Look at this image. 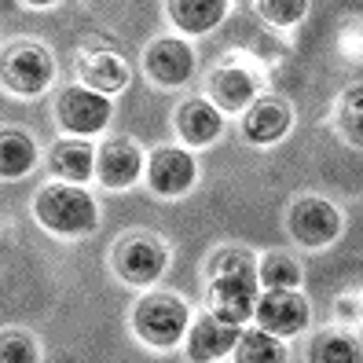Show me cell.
<instances>
[{
  "label": "cell",
  "mask_w": 363,
  "mask_h": 363,
  "mask_svg": "<svg viewBox=\"0 0 363 363\" xmlns=\"http://www.w3.org/2000/svg\"><path fill=\"white\" fill-rule=\"evenodd\" d=\"M209 312L228 323H246L257 305V257L242 246H224L209 257Z\"/></svg>",
  "instance_id": "cell-1"
},
{
  "label": "cell",
  "mask_w": 363,
  "mask_h": 363,
  "mask_svg": "<svg viewBox=\"0 0 363 363\" xmlns=\"http://www.w3.org/2000/svg\"><path fill=\"white\" fill-rule=\"evenodd\" d=\"M33 217L55 235H89L99 224L96 199L77 184H45L33 199Z\"/></svg>",
  "instance_id": "cell-2"
},
{
  "label": "cell",
  "mask_w": 363,
  "mask_h": 363,
  "mask_svg": "<svg viewBox=\"0 0 363 363\" xmlns=\"http://www.w3.org/2000/svg\"><path fill=\"white\" fill-rule=\"evenodd\" d=\"M187 323H191V308L177 294H147L133 308V330L151 349H173L187 334Z\"/></svg>",
  "instance_id": "cell-3"
},
{
  "label": "cell",
  "mask_w": 363,
  "mask_h": 363,
  "mask_svg": "<svg viewBox=\"0 0 363 363\" xmlns=\"http://www.w3.org/2000/svg\"><path fill=\"white\" fill-rule=\"evenodd\" d=\"M55 77L52 52L37 40H18L0 55V81L15 96H40Z\"/></svg>",
  "instance_id": "cell-4"
},
{
  "label": "cell",
  "mask_w": 363,
  "mask_h": 363,
  "mask_svg": "<svg viewBox=\"0 0 363 363\" xmlns=\"http://www.w3.org/2000/svg\"><path fill=\"white\" fill-rule=\"evenodd\" d=\"M111 264H114V272H118L129 286H155L162 275H165L169 253H165V246L155 239V235L129 231V235H125V239L114 246Z\"/></svg>",
  "instance_id": "cell-5"
},
{
  "label": "cell",
  "mask_w": 363,
  "mask_h": 363,
  "mask_svg": "<svg viewBox=\"0 0 363 363\" xmlns=\"http://www.w3.org/2000/svg\"><path fill=\"white\" fill-rule=\"evenodd\" d=\"M111 96H103L89 84H70V89L59 92V103H55V118L67 133L74 136H96L111 125Z\"/></svg>",
  "instance_id": "cell-6"
},
{
  "label": "cell",
  "mask_w": 363,
  "mask_h": 363,
  "mask_svg": "<svg viewBox=\"0 0 363 363\" xmlns=\"http://www.w3.org/2000/svg\"><path fill=\"white\" fill-rule=\"evenodd\" d=\"M286 228L290 235L301 246L308 250H323L330 246L337 235H341V213L334 202L319 199V195H305L290 206V217H286Z\"/></svg>",
  "instance_id": "cell-7"
},
{
  "label": "cell",
  "mask_w": 363,
  "mask_h": 363,
  "mask_svg": "<svg viewBox=\"0 0 363 363\" xmlns=\"http://www.w3.org/2000/svg\"><path fill=\"white\" fill-rule=\"evenodd\" d=\"M253 315H257L261 330L275 334V337H294L308 327V301L305 294H297V286H283V290H268L257 294V305H253Z\"/></svg>",
  "instance_id": "cell-8"
},
{
  "label": "cell",
  "mask_w": 363,
  "mask_h": 363,
  "mask_svg": "<svg viewBox=\"0 0 363 363\" xmlns=\"http://www.w3.org/2000/svg\"><path fill=\"white\" fill-rule=\"evenodd\" d=\"M143 70L155 84L162 89H177L191 77L195 70V52H191L187 40H177V37H158L151 48L143 52Z\"/></svg>",
  "instance_id": "cell-9"
},
{
  "label": "cell",
  "mask_w": 363,
  "mask_h": 363,
  "mask_svg": "<svg viewBox=\"0 0 363 363\" xmlns=\"http://www.w3.org/2000/svg\"><path fill=\"white\" fill-rule=\"evenodd\" d=\"M147 184L162 199H180L195 184V158L180 147H158L147 162Z\"/></svg>",
  "instance_id": "cell-10"
},
{
  "label": "cell",
  "mask_w": 363,
  "mask_h": 363,
  "mask_svg": "<svg viewBox=\"0 0 363 363\" xmlns=\"http://www.w3.org/2000/svg\"><path fill=\"white\" fill-rule=\"evenodd\" d=\"M290 125H294V111L283 99H275V96L253 99L242 111V136L250 143H261V147L279 143L290 133Z\"/></svg>",
  "instance_id": "cell-11"
},
{
  "label": "cell",
  "mask_w": 363,
  "mask_h": 363,
  "mask_svg": "<svg viewBox=\"0 0 363 363\" xmlns=\"http://www.w3.org/2000/svg\"><path fill=\"white\" fill-rule=\"evenodd\" d=\"M96 169H99V180L103 187L111 191H125L133 187L143 173V151L133 143V140H106L99 147V158H96Z\"/></svg>",
  "instance_id": "cell-12"
},
{
  "label": "cell",
  "mask_w": 363,
  "mask_h": 363,
  "mask_svg": "<svg viewBox=\"0 0 363 363\" xmlns=\"http://www.w3.org/2000/svg\"><path fill=\"white\" fill-rule=\"evenodd\" d=\"M209 99L217 111H246V106L257 99V74L239 67V62H228L209 74Z\"/></svg>",
  "instance_id": "cell-13"
},
{
  "label": "cell",
  "mask_w": 363,
  "mask_h": 363,
  "mask_svg": "<svg viewBox=\"0 0 363 363\" xmlns=\"http://www.w3.org/2000/svg\"><path fill=\"white\" fill-rule=\"evenodd\" d=\"M235 337H239V323H228V319L202 312L187 334V356L191 359H224L235 349Z\"/></svg>",
  "instance_id": "cell-14"
},
{
  "label": "cell",
  "mask_w": 363,
  "mask_h": 363,
  "mask_svg": "<svg viewBox=\"0 0 363 363\" xmlns=\"http://www.w3.org/2000/svg\"><path fill=\"white\" fill-rule=\"evenodd\" d=\"M77 77L81 84L103 92V96H114L129 84V67L118 52H84L77 59Z\"/></svg>",
  "instance_id": "cell-15"
},
{
  "label": "cell",
  "mask_w": 363,
  "mask_h": 363,
  "mask_svg": "<svg viewBox=\"0 0 363 363\" xmlns=\"http://www.w3.org/2000/svg\"><path fill=\"white\" fill-rule=\"evenodd\" d=\"M220 129H224V118H220V111L209 99H187V103H180L177 133L184 136V143L206 147V143H213L220 136Z\"/></svg>",
  "instance_id": "cell-16"
},
{
  "label": "cell",
  "mask_w": 363,
  "mask_h": 363,
  "mask_svg": "<svg viewBox=\"0 0 363 363\" xmlns=\"http://www.w3.org/2000/svg\"><path fill=\"white\" fill-rule=\"evenodd\" d=\"M173 26L184 33H209L224 23L228 0H165Z\"/></svg>",
  "instance_id": "cell-17"
},
{
  "label": "cell",
  "mask_w": 363,
  "mask_h": 363,
  "mask_svg": "<svg viewBox=\"0 0 363 363\" xmlns=\"http://www.w3.org/2000/svg\"><path fill=\"white\" fill-rule=\"evenodd\" d=\"M37 165V143L33 136L18 133V129H0V177L18 180Z\"/></svg>",
  "instance_id": "cell-18"
},
{
  "label": "cell",
  "mask_w": 363,
  "mask_h": 363,
  "mask_svg": "<svg viewBox=\"0 0 363 363\" xmlns=\"http://www.w3.org/2000/svg\"><path fill=\"white\" fill-rule=\"evenodd\" d=\"M52 169L67 184H84L96 169V155L84 140H59L52 147Z\"/></svg>",
  "instance_id": "cell-19"
},
{
  "label": "cell",
  "mask_w": 363,
  "mask_h": 363,
  "mask_svg": "<svg viewBox=\"0 0 363 363\" xmlns=\"http://www.w3.org/2000/svg\"><path fill=\"white\" fill-rule=\"evenodd\" d=\"M235 359L239 363H283L286 345H283V337L257 327V330H246L235 337Z\"/></svg>",
  "instance_id": "cell-20"
},
{
  "label": "cell",
  "mask_w": 363,
  "mask_h": 363,
  "mask_svg": "<svg viewBox=\"0 0 363 363\" xmlns=\"http://www.w3.org/2000/svg\"><path fill=\"white\" fill-rule=\"evenodd\" d=\"M308 359H312V363H356V359H359V341H356L352 334L327 330V334L312 337Z\"/></svg>",
  "instance_id": "cell-21"
},
{
  "label": "cell",
  "mask_w": 363,
  "mask_h": 363,
  "mask_svg": "<svg viewBox=\"0 0 363 363\" xmlns=\"http://www.w3.org/2000/svg\"><path fill=\"white\" fill-rule=\"evenodd\" d=\"M257 283L268 290H283V286H301V264L290 253H264L257 261Z\"/></svg>",
  "instance_id": "cell-22"
},
{
  "label": "cell",
  "mask_w": 363,
  "mask_h": 363,
  "mask_svg": "<svg viewBox=\"0 0 363 363\" xmlns=\"http://www.w3.org/2000/svg\"><path fill=\"white\" fill-rule=\"evenodd\" d=\"M257 15L272 26H297L308 15V0H253Z\"/></svg>",
  "instance_id": "cell-23"
},
{
  "label": "cell",
  "mask_w": 363,
  "mask_h": 363,
  "mask_svg": "<svg viewBox=\"0 0 363 363\" xmlns=\"http://www.w3.org/2000/svg\"><path fill=\"white\" fill-rule=\"evenodd\" d=\"M40 356L37 337L26 330H4L0 334V363H33Z\"/></svg>",
  "instance_id": "cell-24"
},
{
  "label": "cell",
  "mask_w": 363,
  "mask_h": 363,
  "mask_svg": "<svg viewBox=\"0 0 363 363\" xmlns=\"http://www.w3.org/2000/svg\"><path fill=\"white\" fill-rule=\"evenodd\" d=\"M359 99H363L359 89L345 92V99H341V118H337L341 133H345V140H349L352 147H359Z\"/></svg>",
  "instance_id": "cell-25"
},
{
  "label": "cell",
  "mask_w": 363,
  "mask_h": 363,
  "mask_svg": "<svg viewBox=\"0 0 363 363\" xmlns=\"http://www.w3.org/2000/svg\"><path fill=\"white\" fill-rule=\"evenodd\" d=\"M26 4H33V8H48V4H55V0H26Z\"/></svg>",
  "instance_id": "cell-26"
}]
</instances>
